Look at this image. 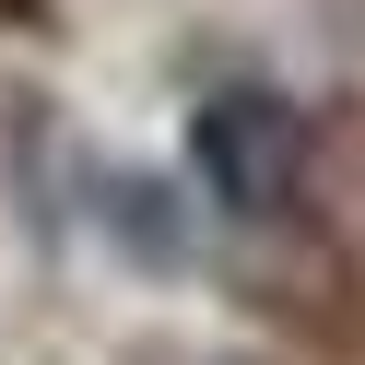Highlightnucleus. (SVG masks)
<instances>
[{
	"label": "nucleus",
	"instance_id": "nucleus-1",
	"mask_svg": "<svg viewBox=\"0 0 365 365\" xmlns=\"http://www.w3.org/2000/svg\"><path fill=\"white\" fill-rule=\"evenodd\" d=\"M189 165H200V189L236 224H294L307 212V177H318V130H307V106L271 95V83H224L189 118Z\"/></svg>",
	"mask_w": 365,
	"mask_h": 365
}]
</instances>
